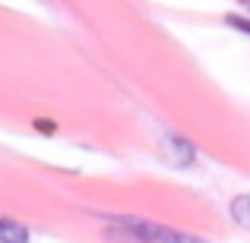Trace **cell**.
Here are the masks:
<instances>
[{"instance_id":"8992f818","label":"cell","mask_w":250,"mask_h":243,"mask_svg":"<svg viewBox=\"0 0 250 243\" xmlns=\"http://www.w3.org/2000/svg\"><path fill=\"white\" fill-rule=\"evenodd\" d=\"M241 3H244V6H250V0H241Z\"/></svg>"},{"instance_id":"6da1fadb","label":"cell","mask_w":250,"mask_h":243,"mask_svg":"<svg viewBox=\"0 0 250 243\" xmlns=\"http://www.w3.org/2000/svg\"><path fill=\"white\" fill-rule=\"evenodd\" d=\"M0 243H29V231L19 221L0 218Z\"/></svg>"},{"instance_id":"3957f363","label":"cell","mask_w":250,"mask_h":243,"mask_svg":"<svg viewBox=\"0 0 250 243\" xmlns=\"http://www.w3.org/2000/svg\"><path fill=\"white\" fill-rule=\"evenodd\" d=\"M168 149H177V152H174V161H177V164H190V161H193V146H190V142L171 139Z\"/></svg>"},{"instance_id":"277c9868","label":"cell","mask_w":250,"mask_h":243,"mask_svg":"<svg viewBox=\"0 0 250 243\" xmlns=\"http://www.w3.org/2000/svg\"><path fill=\"white\" fill-rule=\"evenodd\" d=\"M225 22L231 25V29H238V32H247V35H250V19H244V16H234V13H228V16H225Z\"/></svg>"},{"instance_id":"7a4b0ae2","label":"cell","mask_w":250,"mask_h":243,"mask_svg":"<svg viewBox=\"0 0 250 243\" xmlns=\"http://www.w3.org/2000/svg\"><path fill=\"white\" fill-rule=\"evenodd\" d=\"M231 218L238 221L241 227H247V231H250V193L234 196V202H231Z\"/></svg>"},{"instance_id":"5b68a950","label":"cell","mask_w":250,"mask_h":243,"mask_svg":"<svg viewBox=\"0 0 250 243\" xmlns=\"http://www.w3.org/2000/svg\"><path fill=\"white\" fill-rule=\"evenodd\" d=\"M35 127H38V130H44V133H51V130H54V123H51V120H38Z\"/></svg>"}]
</instances>
